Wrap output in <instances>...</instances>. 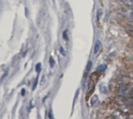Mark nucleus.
Returning <instances> with one entry per match:
<instances>
[{"instance_id":"nucleus-4","label":"nucleus","mask_w":133,"mask_h":119,"mask_svg":"<svg viewBox=\"0 0 133 119\" xmlns=\"http://www.w3.org/2000/svg\"><path fill=\"white\" fill-rule=\"evenodd\" d=\"M100 88H101V93H103V94H107L108 93V88H107V87L104 84H101L100 86Z\"/></svg>"},{"instance_id":"nucleus-11","label":"nucleus","mask_w":133,"mask_h":119,"mask_svg":"<svg viewBox=\"0 0 133 119\" xmlns=\"http://www.w3.org/2000/svg\"><path fill=\"white\" fill-rule=\"evenodd\" d=\"M60 51H61V53L63 55H65V51H64V50H63V48H60Z\"/></svg>"},{"instance_id":"nucleus-5","label":"nucleus","mask_w":133,"mask_h":119,"mask_svg":"<svg viewBox=\"0 0 133 119\" xmlns=\"http://www.w3.org/2000/svg\"><path fill=\"white\" fill-rule=\"evenodd\" d=\"M121 1L127 5H133V0H121Z\"/></svg>"},{"instance_id":"nucleus-7","label":"nucleus","mask_w":133,"mask_h":119,"mask_svg":"<svg viewBox=\"0 0 133 119\" xmlns=\"http://www.w3.org/2000/svg\"><path fill=\"white\" fill-rule=\"evenodd\" d=\"M49 63H50V65H51V68L55 66V60L53 59V58H52V57H51V58H50V59H49Z\"/></svg>"},{"instance_id":"nucleus-10","label":"nucleus","mask_w":133,"mask_h":119,"mask_svg":"<svg viewBox=\"0 0 133 119\" xmlns=\"http://www.w3.org/2000/svg\"><path fill=\"white\" fill-rule=\"evenodd\" d=\"M37 79H36V80H35L34 85V87H33V90H34V89L36 88V87H37Z\"/></svg>"},{"instance_id":"nucleus-13","label":"nucleus","mask_w":133,"mask_h":119,"mask_svg":"<svg viewBox=\"0 0 133 119\" xmlns=\"http://www.w3.org/2000/svg\"><path fill=\"white\" fill-rule=\"evenodd\" d=\"M132 60H133V55H132Z\"/></svg>"},{"instance_id":"nucleus-12","label":"nucleus","mask_w":133,"mask_h":119,"mask_svg":"<svg viewBox=\"0 0 133 119\" xmlns=\"http://www.w3.org/2000/svg\"><path fill=\"white\" fill-rule=\"evenodd\" d=\"M25 94V90L24 89H23V91H22V95H23Z\"/></svg>"},{"instance_id":"nucleus-6","label":"nucleus","mask_w":133,"mask_h":119,"mask_svg":"<svg viewBox=\"0 0 133 119\" xmlns=\"http://www.w3.org/2000/svg\"><path fill=\"white\" fill-rule=\"evenodd\" d=\"M35 70L37 72H40L41 70V63H37L35 66Z\"/></svg>"},{"instance_id":"nucleus-8","label":"nucleus","mask_w":133,"mask_h":119,"mask_svg":"<svg viewBox=\"0 0 133 119\" xmlns=\"http://www.w3.org/2000/svg\"><path fill=\"white\" fill-rule=\"evenodd\" d=\"M91 66H92V62H89L88 64H87V68H86V72H88L90 71V69H91Z\"/></svg>"},{"instance_id":"nucleus-2","label":"nucleus","mask_w":133,"mask_h":119,"mask_svg":"<svg viewBox=\"0 0 133 119\" xmlns=\"http://www.w3.org/2000/svg\"><path fill=\"white\" fill-rule=\"evenodd\" d=\"M101 43L100 41L97 40V41H96L95 46H94V54H97V53L99 51V50H100V48H101Z\"/></svg>"},{"instance_id":"nucleus-1","label":"nucleus","mask_w":133,"mask_h":119,"mask_svg":"<svg viewBox=\"0 0 133 119\" xmlns=\"http://www.w3.org/2000/svg\"><path fill=\"white\" fill-rule=\"evenodd\" d=\"M99 104V98L97 97V95H95L92 97L91 99V104L93 106H96Z\"/></svg>"},{"instance_id":"nucleus-3","label":"nucleus","mask_w":133,"mask_h":119,"mask_svg":"<svg viewBox=\"0 0 133 119\" xmlns=\"http://www.w3.org/2000/svg\"><path fill=\"white\" fill-rule=\"evenodd\" d=\"M107 69V65L105 64H103V65H100L98 67H97V71L99 72H104Z\"/></svg>"},{"instance_id":"nucleus-9","label":"nucleus","mask_w":133,"mask_h":119,"mask_svg":"<svg viewBox=\"0 0 133 119\" xmlns=\"http://www.w3.org/2000/svg\"><path fill=\"white\" fill-rule=\"evenodd\" d=\"M63 37H64L66 41H68V40H69V37H68V36H67L66 31H64V33H63Z\"/></svg>"}]
</instances>
